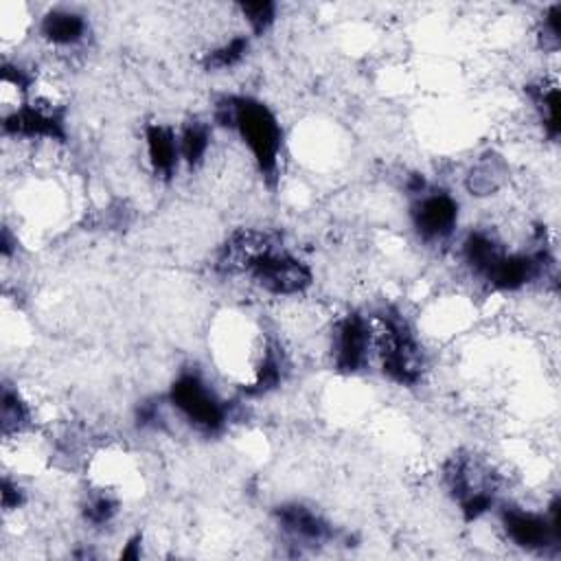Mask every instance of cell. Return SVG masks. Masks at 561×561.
I'll use <instances>...</instances> for the list:
<instances>
[{
	"label": "cell",
	"instance_id": "6da1fadb",
	"mask_svg": "<svg viewBox=\"0 0 561 561\" xmlns=\"http://www.w3.org/2000/svg\"><path fill=\"white\" fill-rule=\"evenodd\" d=\"M213 121L239 134L259 173L274 184L283 151V127L270 105L245 94H224L215 101Z\"/></svg>",
	"mask_w": 561,
	"mask_h": 561
},
{
	"label": "cell",
	"instance_id": "7a4b0ae2",
	"mask_svg": "<svg viewBox=\"0 0 561 561\" xmlns=\"http://www.w3.org/2000/svg\"><path fill=\"white\" fill-rule=\"evenodd\" d=\"M373 351L381 373L399 386H416L425 373L423 346L397 307H381L370 316Z\"/></svg>",
	"mask_w": 561,
	"mask_h": 561
},
{
	"label": "cell",
	"instance_id": "3957f363",
	"mask_svg": "<svg viewBox=\"0 0 561 561\" xmlns=\"http://www.w3.org/2000/svg\"><path fill=\"white\" fill-rule=\"evenodd\" d=\"M443 482L458 504L465 522H476L495 506L500 480L497 473L469 451L451 454L443 465Z\"/></svg>",
	"mask_w": 561,
	"mask_h": 561
},
{
	"label": "cell",
	"instance_id": "277c9868",
	"mask_svg": "<svg viewBox=\"0 0 561 561\" xmlns=\"http://www.w3.org/2000/svg\"><path fill=\"white\" fill-rule=\"evenodd\" d=\"M167 401L184 423L202 434H221L228 425V403L215 392L199 370H182L171 381Z\"/></svg>",
	"mask_w": 561,
	"mask_h": 561
},
{
	"label": "cell",
	"instance_id": "5b68a950",
	"mask_svg": "<svg viewBox=\"0 0 561 561\" xmlns=\"http://www.w3.org/2000/svg\"><path fill=\"white\" fill-rule=\"evenodd\" d=\"M243 274L272 296H298L313 283L311 267L283 245L274 243L272 237H267V241L254 252Z\"/></svg>",
	"mask_w": 561,
	"mask_h": 561
},
{
	"label": "cell",
	"instance_id": "8992f818",
	"mask_svg": "<svg viewBox=\"0 0 561 561\" xmlns=\"http://www.w3.org/2000/svg\"><path fill=\"white\" fill-rule=\"evenodd\" d=\"M500 524L506 537L530 552L559 550L561 526H559V497L554 495L543 513L528 511L524 506L506 504L500 508Z\"/></svg>",
	"mask_w": 561,
	"mask_h": 561
},
{
	"label": "cell",
	"instance_id": "52a82bcc",
	"mask_svg": "<svg viewBox=\"0 0 561 561\" xmlns=\"http://www.w3.org/2000/svg\"><path fill=\"white\" fill-rule=\"evenodd\" d=\"M373 353V324L359 311L342 316L331 335V359L340 375H357L366 368Z\"/></svg>",
	"mask_w": 561,
	"mask_h": 561
},
{
	"label": "cell",
	"instance_id": "ba28073f",
	"mask_svg": "<svg viewBox=\"0 0 561 561\" xmlns=\"http://www.w3.org/2000/svg\"><path fill=\"white\" fill-rule=\"evenodd\" d=\"M2 131L15 138H44L64 142L66 131V110L50 101L22 103L2 116Z\"/></svg>",
	"mask_w": 561,
	"mask_h": 561
},
{
	"label": "cell",
	"instance_id": "9c48e42d",
	"mask_svg": "<svg viewBox=\"0 0 561 561\" xmlns=\"http://www.w3.org/2000/svg\"><path fill=\"white\" fill-rule=\"evenodd\" d=\"M410 219L414 232L423 241H443L458 226V202L451 193L430 186L421 195L412 197Z\"/></svg>",
	"mask_w": 561,
	"mask_h": 561
},
{
	"label": "cell",
	"instance_id": "30bf717a",
	"mask_svg": "<svg viewBox=\"0 0 561 561\" xmlns=\"http://www.w3.org/2000/svg\"><path fill=\"white\" fill-rule=\"evenodd\" d=\"M274 519L278 528L291 537L296 543L313 546L324 543L335 537L333 526L311 506L302 502H283L274 508Z\"/></svg>",
	"mask_w": 561,
	"mask_h": 561
},
{
	"label": "cell",
	"instance_id": "8fae6325",
	"mask_svg": "<svg viewBox=\"0 0 561 561\" xmlns=\"http://www.w3.org/2000/svg\"><path fill=\"white\" fill-rule=\"evenodd\" d=\"M145 147L153 173L162 180H171L182 162L178 131L164 123L151 121L145 125Z\"/></svg>",
	"mask_w": 561,
	"mask_h": 561
},
{
	"label": "cell",
	"instance_id": "7c38bea8",
	"mask_svg": "<svg viewBox=\"0 0 561 561\" xmlns=\"http://www.w3.org/2000/svg\"><path fill=\"white\" fill-rule=\"evenodd\" d=\"M39 33L50 46L70 48V46L81 44L88 37L90 26L81 13H77L72 9L57 7V9H50L44 13V18L39 22Z\"/></svg>",
	"mask_w": 561,
	"mask_h": 561
},
{
	"label": "cell",
	"instance_id": "4fadbf2b",
	"mask_svg": "<svg viewBox=\"0 0 561 561\" xmlns=\"http://www.w3.org/2000/svg\"><path fill=\"white\" fill-rule=\"evenodd\" d=\"M506 252L502 241L489 230H471L462 241V259L476 276H484Z\"/></svg>",
	"mask_w": 561,
	"mask_h": 561
},
{
	"label": "cell",
	"instance_id": "5bb4252c",
	"mask_svg": "<svg viewBox=\"0 0 561 561\" xmlns=\"http://www.w3.org/2000/svg\"><path fill=\"white\" fill-rule=\"evenodd\" d=\"M526 94L533 101V107L539 116V123L543 127V134L550 140L559 138V88L557 81L539 79L535 83L526 85Z\"/></svg>",
	"mask_w": 561,
	"mask_h": 561
},
{
	"label": "cell",
	"instance_id": "9a60e30c",
	"mask_svg": "<svg viewBox=\"0 0 561 561\" xmlns=\"http://www.w3.org/2000/svg\"><path fill=\"white\" fill-rule=\"evenodd\" d=\"M506 180V162L502 156L489 151L484 153L469 171L465 186L471 195H491L495 193Z\"/></svg>",
	"mask_w": 561,
	"mask_h": 561
},
{
	"label": "cell",
	"instance_id": "2e32d148",
	"mask_svg": "<svg viewBox=\"0 0 561 561\" xmlns=\"http://www.w3.org/2000/svg\"><path fill=\"white\" fill-rule=\"evenodd\" d=\"M210 125L199 121V118H191L182 125V129L178 131V142H180V160L188 167V169H197L208 149H210Z\"/></svg>",
	"mask_w": 561,
	"mask_h": 561
},
{
	"label": "cell",
	"instance_id": "e0dca14e",
	"mask_svg": "<svg viewBox=\"0 0 561 561\" xmlns=\"http://www.w3.org/2000/svg\"><path fill=\"white\" fill-rule=\"evenodd\" d=\"M31 425V408L22 399V394L11 388L9 383L2 386V399H0V427L2 438H11L13 434H22Z\"/></svg>",
	"mask_w": 561,
	"mask_h": 561
},
{
	"label": "cell",
	"instance_id": "ac0fdd59",
	"mask_svg": "<svg viewBox=\"0 0 561 561\" xmlns=\"http://www.w3.org/2000/svg\"><path fill=\"white\" fill-rule=\"evenodd\" d=\"M250 50V39L245 35H232L228 42L210 48L204 59L202 66L206 70H226V68H234L237 64L243 61V57Z\"/></svg>",
	"mask_w": 561,
	"mask_h": 561
},
{
	"label": "cell",
	"instance_id": "d6986e66",
	"mask_svg": "<svg viewBox=\"0 0 561 561\" xmlns=\"http://www.w3.org/2000/svg\"><path fill=\"white\" fill-rule=\"evenodd\" d=\"M118 500L107 491H96L88 495V500L81 506V515L92 526H105L110 524L118 513Z\"/></svg>",
	"mask_w": 561,
	"mask_h": 561
},
{
	"label": "cell",
	"instance_id": "ffe728a7",
	"mask_svg": "<svg viewBox=\"0 0 561 561\" xmlns=\"http://www.w3.org/2000/svg\"><path fill=\"white\" fill-rule=\"evenodd\" d=\"M243 20L248 22L250 31L254 35H263L276 20V4L270 0H261V2H239L237 4Z\"/></svg>",
	"mask_w": 561,
	"mask_h": 561
},
{
	"label": "cell",
	"instance_id": "44dd1931",
	"mask_svg": "<svg viewBox=\"0 0 561 561\" xmlns=\"http://www.w3.org/2000/svg\"><path fill=\"white\" fill-rule=\"evenodd\" d=\"M559 13L561 7L559 4H550L548 11L541 18L539 24V46L543 50H557L559 48Z\"/></svg>",
	"mask_w": 561,
	"mask_h": 561
},
{
	"label": "cell",
	"instance_id": "7402d4cb",
	"mask_svg": "<svg viewBox=\"0 0 561 561\" xmlns=\"http://www.w3.org/2000/svg\"><path fill=\"white\" fill-rule=\"evenodd\" d=\"M0 493H2V506L7 511L20 508L24 504V489L18 482H13L9 476L2 478V491Z\"/></svg>",
	"mask_w": 561,
	"mask_h": 561
},
{
	"label": "cell",
	"instance_id": "603a6c76",
	"mask_svg": "<svg viewBox=\"0 0 561 561\" xmlns=\"http://www.w3.org/2000/svg\"><path fill=\"white\" fill-rule=\"evenodd\" d=\"M140 543H142V535L140 533L129 537L127 543L121 550V559H138L140 557Z\"/></svg>",
	"mask_w": 561,
	"mask_h": 561
}]
</instances>
